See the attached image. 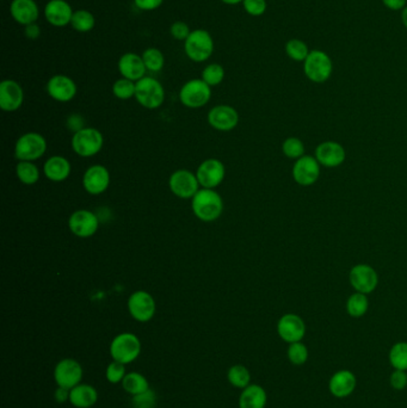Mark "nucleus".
<instances>
[{
	"instance_id": "obj_1",
	"label": "nucleus",
	"mask_w": 407,
	"mask_h": 408,
	"mask_svg": "<svg viewBox=\"0 0 407 408\" xmlns=\"http://www.w3.org/2000/svg\"><path fill=\"white\" fill-rule=\"evenodd\" d=\"M191 208L198 219L205 222H212L221 216L223 201L214 189L202 188L191 198Z\"/></svg>"
},
{
	"instance_id": "obj_2",
	"label": "nucleus",
	"mask_w": 407,
	"mask_h": 408,
	"mask_svg": "<svg viewBox=\"0 0 407 408\" xmlns=\"http://www.w3.org/2000/svg\"><path fill=\"white\" fill-rule=\"evenodd\" d=\"M141 354L140 339L135 334L124 332L116 335L110 344L111 358L122 364H131Z\"/></svg>"
},
{
	"instance_id": "obj_3",
	"label": "nucleus",
	"mask_w": 407,
	"mask_h": 408,
	"mask_svg": "<svg viewBox=\"0 0 407 408\" xmlns=\"http://www.w3.org/2000/svg\"><path fill=\"white\" fill-rule=\"evenodd\" d=\"M304 70L306 77L313 83H325L332 75V60L329 54L323 50H311L304 61Z\"/></svg>"
},
{
	"instance_id": "obj_4",
	"label": "nucleus",
	"mask_w": 407,
	"mask_h": 408,
	"mask_svg": "<svg viewBox=\"0 0 407 408\" xmlns=\"http://www.w3.org/2000/svg\"><path fill=\"white\" fill-rule=\"evenodd\" d=\"M184 50L190 60L205 62L214 52V41L207 30H193L184 41Z\"/></svg>"
},
{
	"instance_id": "obj_5",
	"label": "nucleus",
	"mask_w": 407,
	"mask_h": 408,
	"mask_svg": "<svg viewBox=\"0 0 407 408\" xmlns=\"http://www.w3.org/2000/svg\"><path fill=\"white\" fill-rule=\"evenodd\" d=\"M103 135L96 128L79 129L72 137V149L79 157H94L103 149Z\"/></svg>"
},
{
	"instance_id": "obj_6",
	"label": "nucleus",
	"mask_w": 407,
	"mask_h": 408,
	"mask_svg": "<svg viewBox=\"0 0 407 408\" xmlns=\"http://www.w3.org/2000/svg\"><path fill=\"white\" fill-rule=\"evenodd\" d=\"M135 98L146 109H158L165 100V90L156 79L144 77L136 82Z\"/></svg>"
},
{
	"instance_id": "obj_7",
	"label": "nucleus",
	"mask_w": 407,
	"mask_h": 408,
	"mask_svg": "<svg viewBox=\"0 0 407 408\" xmlns=\"http://www.w3.org/2000/svg\"><path fill=\"white\" fill-rule=\"evenodd\" d=\"M47 151V141L38 133H27L17 140L15 157L20 161H35L43 157Z\"/></svg>"
},
{
	"instance_id": "obj_8",
	"label": "nucleus",
	"mask_w": 407,
	"mask_h": 408,
	"mask_svg": "<svg viewBox=\"0 0 407 408\" xmlns=\"http://www.w3.org/2000/svg\"><path fill=\"white\" fill-rule=\"evenodd\" d=\"M212 97V90L202 79H193L185 83L179 92L182 104L186 107L198 109L205 107Z\"/></svg>"
},
{
	"instance_id": "obj_9",
	"label": "nucleus",
	"mask_w": 407,
	"mask_h": 408,
	"mask_svg": "<svg viewBox=\"0 0 407 408\" xmlns=\"http://www.w3.org/2000/svg\"><path fill=\"white\" fill-rule=\"evenodd\" d=\"M156 310L154 299L145 290H138L128 299V310L136 322H148L152 320Z\"/></svg>"
},
{
	"instance_id": "obj_10",
	"label": "nucleus",
	"mask_w": 407,
	"mask_h": 408,
	"mask_svg": "<svg viewBox=\"0 0 407 408\" xmlns=\"http://www.w3.org/2000/svg\"><path fill=\"white\" fill-rule=\"evenodd\" d=\"M54 379L58 387L71 391L82 382V368L80 363L73 358L61 359L54 369Z\"/></svg>"
},
{
	"instance_id": "obj_11",
	"label": "nucleus",
	"mask_w": 407,
	"mask_h": 408,
	"mask_svg": "<svg viewBox=\"0 0 407 408\" xmlns=\"http://www.w3.org/2000/svg\"><path fill=\"white\" fill-rule=\"evenodd\" d=\"M170 190L175 196L182 199H189L198 194L200 181L198 176L188 169H178L169 179Z\"/></svg>"
},
{
	"instance_id": "obj_12",
	"label": "nucleus",
	"mask_w": 407,
	"mask_h": 408,
	"mask_svg": "<svg viewBox=\"0 0 407 408\" xmlns=\"http://www.w3.org/2000/svg\"><path fill=\"white\" fill-rule=\"evenodd\" d=\"M349 280L351 287L357 293H373L378 285V272L368 264L355 265L349 272Z\"/></svg>"
},
{
	"instance_id": "obj_13",
	"label": "nucleus",
	"mask_w": 407,
	"mask_h": 408,
	"mask_svg": "<svg viewBox=\"0 0 407 408\" xmlns=\"http://www.w3.org/2000/svg\"><path fill=\"white\" fill-rule=\"evenodd\" d=\"M320 177V164L316 157L304 156L293 166V178L301 186H311Z\"/></svg>"
},
{
	"instance_id": "obj_14",
	"label": "nucleus",
	"mask_w": 407,
	"mask_h": 408,
	"mask_svg": "<svg viewBox=\"0 0 407 408\" xmlns=\"http://www.w3.org/2000/svg\"><path fill=\"white\" fill-rule=\"evenodd\" d=\"M226 169L222 161L218 159H207L201 165L198 166V176L200 186L205 189H215L221 184L225 179Z\"/></svg>"
},
{
	"instance_id": "obj_15",
	"label": "nucleus",
	"mask_w": 407,
	"mask_h": 408,
	"mask_svg": "<svg viewBox=\"0 0 407 408\" xmlns=\"http://www.w3.org/2000/svg\"><path fill=\"white\" fill-rule=\"evenodd\" d=\"M68 227L75 236L90 238L98 231V218L95 213L87 209L74 211L68 220Z\"/></svg>"
},
{
	"instance_id": "obj_16",
	"label": "nucleus",
	"mask_w": 407,
	"mask_h": 408,
	"mask_svg": "<svg viewBox=\"0 0 407 408\" xmlns=\"http://www.w3.org/2000/svg\"><path fill=\"white\" fill-rule=\"evenodd\" d=\"M277 333L289 344L301 342L306 334V325L299 315L286 314L277 322Z\"/></svg>"
},
{
	"instance_id": "obj_17",
	"label": "nucleus",
	"mask_w": 407,
	"mask_h": 408,
	"mask_svg": "<svg viewBox=\"0 0 407 408\" xmlns=\"http://www.w3.org/2000/svg\"><path fill=\"white\" fill-rule=\"evenodd\" d=\"M24 102V92L20 83L11 79L0 84V107L6 112H17Z\"/></svg>"
},
{
	"instance_id": "obj_18",
	"label": "nucleus",
	"mask_w": 407,
	"mask_h": 408,
	"mask_svg": "<svg viewBox=\"0 0 407 408\" xmlns=\"http://www.w3.org/2000/svg\"><path fill=\"white\" fill-rule=\"evenodd\" d=\"M346 153L344 147L336 141H325L318 144L316 149V159L321 166L338 167L346 161Z\"/></svg>"
},
{
	"instance_id": "obj_19",
	"label": "nucleus",
	"mask_w": 407,
	"mask_h": 408,
	"mask_svg": "<svg viewBox=\"0 0 407 408\" xmlns=\"http://www.w3.org/2000/svg\"><path fill=\"white\" fill-rule=\"evenodd\" d=\"M109 186H110V174L105 166H91L82 177V186L90 195L103 194Z\"/></svg>"
},
{
	"instance_id": "obj_20",
	"label": "nucleus",
	"mask_w": 407,
	"mask_h": 408,
	"mask_svg": "<svg viewBox=\"0 0 407 408\" xmlns=\"http://www.w3.org/2000/svg\"><path fill=\"white\" fill-rule=\"evenodd\" d=\"M208 122L216 130L230 132L238 126L239 114L230 105H218L208 114Z\"/></svg>"
},
{
	"instance_id": "obj_21",
	"label": "nucleus",
	"mask_w": 407,
	"mask_h": 408,
	"mask_svg": "<svg viewBox=\"0 0 407 408\" xmlns=\"http://www.w3.org/2000/svg\"><path fill=\"white\" fill-rule=\"evenodd\" d=\"M47 92L57 102L66 103L77 95V85L67 75H54L47 84Z\"/></svg>"
},
{
	"instance_id": "obj_22",
	"label": "nucleus",
	"mask_w": 407,
	"mask_h": 408,
	"mask_svg": "<svg viewBox=\"0 0 407 408\" xmlns=\"http://www.w3.org/2000/svg\"><path fill=\"white\" fill-rule=\"evenodd\" d=\"M73 10L66 0H50L45 6V17L47 22L54 27L62 28L71 24Z\"/></svg>"
},
{
	"instance_id": "obj_23",
	"label": "nucleus",
	"mask_w": 407,
	"mask_h": 408,
	"mask_svg": "<svg viewBox=\"0 0 407 408\" xmlns=\"http://www.w3.org/2000/svg\"><path fill=\"white\" fill-rule=\"evenodd\" d=\"M119 70L124 78L136 83L144 78L147 68L145 66L142 56L135 53H126L119 58Z\"/></svg>"
},
{
	"instance_id": "obj_24",
	"label": "nucleus",
	"mask_w": 407,
	"mask_h": 408,
	"mask_svg": "<svg viewBox=\"0 0 407 408\" xmlns=\"http://www.w3.org/2000/svg\"><path fill=\"white\" fill-rule=\"evenodd\" d=\"M10 13L17 23L24 27L36 23L40 17V10L35 0H13Z\"/></svg>"
},
{
	"instance_id": "obj_25",
	"label": "nucleus",
	"mask_w": 407,
	"mask_h": 408,
	"mask_svg": "<svg viewBox=\"0 0 407 408\" xmlns=\"http://www.w3.org/2000/svg\"><path fill=\"white\" fill-rule=\"evenodd\" d=\"M356 384V376L351 371L339 370L330 379L329 389L333 396L343 399L354 393Z\"/></svg>"
},
{
	"instance_id": "obj_26",
	"label": "nucleus",
	"mask_w": 407,
	"mask_h": 408,
	"mask_svg": "<svg viewBox=\"0 0 407 408\" xmlns=\"http://www.w3.org/2000/svg\"><path fill=\"white\" fill-rule=\"evenodd\" d=\"M45 177L52 181H64L70 177L71 164L66 158L54 156L45 161L43 166Z\"/></svg>"
},
{
	"instance_id": "obj_27",
	"label": "nucleus",
	"mask_w": 407,
	"mask_h": 408,
	"mask_svg": "<svg viewBox=\"0 0 407 408\" xmlns=\"http://www.w3.org/2000/svg\"><path fill=\"white\" fill-rule=\"evenodd\" d=\"M98 400V393L90 384H80L70 391V402L77 408H90Z\"/></svg>"
},
{
	"instance_id": "obj_28",
	"label": "nucleus",
	"mask_w": 407,
	"mask_h": 408,
	"mask_svg": "<svg viewBox=\"0 0 407 408\" xmlns=\"http://www.w3.org/2000/svg\"><path fill=\"white\" fill-rule=\"evenodd\" d=\"M267 395L263 387L250 384L244 388L239 398V408H265Z\"/></svg>"
},
{
	"instance_id": "obj_29",
	"label": "nucleus",
	"mask_w": 407,
	"mask_h": 408,
	"mask_svg": "<svg viewBox=\"0 0 407 408\" xmlns=\"http://www.w3.org/2000/svg\"><path fill=\"white\" fill-rule=\"evenodd\" d=\"M121 384H122L124 391L133 396L142 394V393L147 392L148 389H149L147 379L142 374L136 372V371L127 372V375L124 376V381Z\"/></svg>"
},
{
	"instance_id": "obj_30",
	"label": "nucleus",
	"mask_w": 407,
	"mask_h": 408,
	"mask_svg": "<svg viewBox=\"0 0 407 408\" xmlns=\"http://www.w3.org/2000/svg\"><path fill=\"white\" fill-rule=\"evenodd\" d=\"M368 308H369V301L366 294L356 292L346 301V312L350 317H362L363 315H366Z\"/></svg>"
},
{
	"instance_id": "obj_31",
	"label": "nucleus",
	"mask_w": 407,
	"mask_h": 408,
	"mask_svg": "<svg viewBox=\"0 0 407 408\" xmlns=\"http://www.w3.org/2000/svg\"><path fill=\"white\" fill-rule=\"evenodd\" d=\"M16 174L25 186H34L40 179V169L33 161H21L17 165Z\"/></svg>"
},
{
	"instance_id": "obj_32",
	"label": "nucleus",
	"mask_w": 407,
	"mask_h": 408,
	"mask_svg": "<svg viewBox=\"0 0 407 408\" xmlns=\"http://www.w3.org/2000/svg\"><path fill=\"white\" fill-rule=\"evenodd\" d=\"M71 25L74 30H77L79 33H89L95 28L96 18L87 10H77L73 13Z\"/></svg>"
},
{
	"instance_id": "obj_33",
	"label": "nucleus",
	"mask_w": 407,
	"mask_h": 408,
	"mask_svg": "<svg viewBox=\"0 0 407 408\" xmlns=\"http://www.w3.org/2000/svg\"><path fill=\"white\" fill-rule=\"evenodd\" d=\"M227 379L233 387L244 389L247 386H250L251 374L246 367H244L242 364H237L230 368V370L227 372Z\"/></svg>"
},
{
	"instance_id": "obj_34",
	"label": "nucleus",
	"mask_w": 407,
	"mask_h": 408,
	"mask_svg": "<svg viewBox=\"0 0 407 408\" xmlns=\"http://www.w3.org/2000/svg\"><path fill=\"white\" fill-rule=\"evenodd\" d=\"M390 362L395 370H407V342H397L392 347Z\"/></svg>"
},
{
	"instance_id": "obj_35",
	"label": "nucleus",
	"mask_w": 407,
	"mask_h": 408,
	"mask_svg": "<svg viewBox=\"0 0 407 408\" xmlns=\"http://www.w3.org/2000/svg\"><path fill=\"white\" fill-rule=\"evenodd\" d=\"M309 52L311 50H309V45L299 38H292L286 45V53L294 61H304L309 56Z\"/></svg>"
},
{
	"instance_id": "obj_36",
	"label": "nucleus",
	"mask_w": 407,
	"mask_h": 408,
	"mask_svg": "<svg viewBox=\"0 0 407 408\" xmlns=\"http://www.w3.org/2000/svg\"><path fill=\"white\" fill-rule=\"evenodd\" d=\"M142 60L145 62V66L147 70L151 72H161L164 67L165 58L164 54L158 48H147L142 53Z\"/></svg>"
},
{
	"instance_id": "obj_37",
	"label": "nucleus",
	"mask_w": 407,
	"mask_h": 408,
	"mask_svg": "<svg viewBox=\"0 0 407 408\" xmlns=\"http://www.w3.org/2000/svg\"><path fill=\"white\" fill-rule=\"evenodd\" d=\"M136 83L129 79H119L112 85V93L119 99L127 100L132 97H135Z\"/></svg>"
},
{
	"instance_id": "obj_38",
	"label": "nucleus",
	"mask_w": 407,
	"mask_h": 408,
	"mask_svg": "<svg viewBox=\"0 0 407 408\" xmlns=\"http://www.w3.org/2000/svg\"><path fill=\"white\" fill-rule=\"evenodd\" d=\"M223 78H225V70L219 63H210L202 72V80L208 84L210 87L221 84Z\"/></svg>"
},
{
	"instance_id": "obj_39",
	"label": "nucleus",
	"mask_w": 407,
	"mask_h": 408,
	"mask_svg": "<svg viewBox=\"0 0 407 408\" xmlns=\"http://www.w3.org/2000/svg\"><path fill=\"white\" fill-rule=\"evenodd\" d=\"M282 152L289 159H300L304 156V144L297 137H288L282 144Z\"/></svg>"
},
{
	"instance_id": "obj_40",
	"label": "nucleus",
	"mask_w": 407,
	"mask_h": 408,
	"mask_svg": "<svg viewBox=\"0 0 407 408\" xmlns=\"http://www.w3.org/2000/svg\"><path fill=\"white\" fill-rule=\"evenodd\" d=\"M288 358L294 365H302L309 359V349L301 342H293L288 347Z\"/></svg>"
},
{
	"instance_id": "obj_41",
	"label": "nucleus",
	"mask_w": 407,
	"mask_h": 408,
	"mask_svg": "<svg viewBox=\"0 0 407 408\" xmlns=\"http://www.w3.org/2000/svg\"><path fill=\"white\" fill-rule=\"evenodd\" d=\"M126 375H127L126 364L116 362V361L111 362L105 370V377L112 384H122Z\"/></svg>"
},
{
	"instance_id": "obj_42",
	"label": "nucleus",
	"mask_w": 407,
	"mask_h": 408,
	"mask_svg": "<svg viewBox=\"0 0 407 408\" xmlns=\"http://www.w3.org/2000/svg\"><path fill=\"white\" fill-rule=\"evenodd\" d=\"M133 408H156V395L149 388L147 392L133 396Z\"/></svg>"
},
{
	"instance_id": "obj_43",
	"label": "nucleus",
	"mask_w": 407,
	"mask_h": 408,
	"mask_svg": "<svg viewBox=\"0 0 407 408\" xmlns=\"http://www.w3.org/2000/svg\"><path fill=\"white\" fill-rule=\"evenodd\" d=\"M244 8L250 16H262L267 11V1L265 0H244Z\"/></svg>"
},
{
	"instance_id": "obj_44",
	"label": "nucleus",
	"mask_w": 407,
	"mask_h": 408,
	"mask_svg": "<svg viewBox=\"0 0 407 408\" xmlns=\"http://www.w3.org/2000/svg\"><path fill=\"white\" fill-rule=\"evenodd\" d=\"M170 33L172 35V38H176L178 41H185L186 38H189L191 31H190L189 25L184 22H176L171 25Z\"/></svg>"
},
{
	"instance_id": "obj_45",
	"label": "nucleus",
	"mask_w": 407,
	"mask_h": 408,
	"mask_svg": "<svg viewBox=\"0 0 407 408\" xmlns=\"http://www.w3.org/2000/svg\"><path fill=\"white\" fill-rule=\"evenodd\" d=\"M391 386L395 391H403L407 386V374L406 371L395 370L390 379Z\"/></svg>"
},
{
	"instance_id": "obj_46",
	"label": "nucleus",
	"mask_w": 407,
	"mask_h": 408,
	"mask_svg": "<svg viewBox=\"0 0 407 408\" xmlns=\"http://www.w3.org/2000/svg\"><path fill=\"white\" fill-rule=\"evenodd\" d=\"M164 0H134L136 8L142 11H153L156 8H161Z\"/></svg>"
},
{
	"instance_id": "obj_47",
	"label": "nucleus",
	"mask_w": 407,
	"mask_h": 408,
	"mask_svg": "<svg viewBox=\"0 0 407 408\" xmlns=\"http://www.w3.org/2000/svg\"><path fill=\"white\" fill-rule=\"evenodd\" d=\"M407 0H383V5L392 11H403L406 8Z\"/></svg>"
},
{
	"instance_id": "obj_48",
	"label": "nucleus",
	"mask_w": 407,
	"mask_h": 408,
	"mask_svg": "<svg viewBox=\"0 0 407 408\" xmlns=\"http://www.w3.org/2000/svg\"><path fill=\"white\" fill-rule=\"evenodd\" d=\"M24 33L25 36L30 38V40H36V38H40V35H41V29H40V27H38L36 23H33V24L27 25V27H25Z\"/></svg>"
},
{
	"instance_id": "obj_49",
	"label": "nucleus",
	"mask_w": 407,
	"mask_h": 408,
	"mask_svg": "<svg viewBox=\"0 0 407 408\" xmlns=\"http://www.w3.org/2000/svg\"><path fill=\"white\" fill-rule=\"evenodd\" d=\"M54 399L59 404H64L67 400H70V391L66 388L58 387V389L54 393Z\"/></svg>"
},
{
	"instance_id": "obj_50",
	"label": "nucleus",
	"mask_w": 407,
	"mask_h": 408,
	"mask_svg": "<svg viewBox=\"0 0 407 408\" xmlns=\"http://www.w3.org/2000/svg\"><path fill=\"white\" fill-rule=\"evenodd\" d=\"M401 21H403L404 27L407 29V6L401 11Z\"/></svg>"
},
{
	"instance_id": "obj_51",
	"label": "nucleus",
	"mask_w": 407,
	"mask_h": 408,
	"mask_svg": "<svg viewBox=\"0 0 407 408\" xmlns=\"http://www.w3.org/2000/svg\"><path fill=\"white\" fill-rule=\"evenodd\" d=\"M221 1L227 5H237L244 3V0H221Z\"/></svg>"
}]
</instances>
